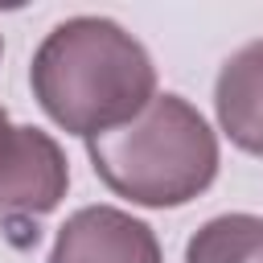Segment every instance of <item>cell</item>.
<instances>
[{
	"instance_id": "cell-8",
	"label": "cell",
	"mask_w": 263,
	"mask_h": 263,
	"mask_svg": "<svg viewBox=\"0 0 263 263\" xmlns=\"http://www.w3.org/2000/svg\"><path fill=\"white\" fill-rule=\"evenodd\" d=\"M0 53H4V41H0Z\"/></svg>"
},
{
	"instance_id": "cell-7",
	"label": "cell",
	"mask_w": 263,
	"mask_h": 263,
	"mask_svg": "<svg viewBox=\"0 0 263 263\" xmlns=\"http://www.w3.org/2000/svg\"><path fill=\"white\" fill-rule=\"evenodd\" d=\"M8 132H12V123H8V111H4V107H0V140H4V136H8Z\"/></svg>"
},
{
	"instance_id": "cell-2",
	"label": "cell",
	"mask_w": 263,
	"mask_h": 263,
	"mask_svg": "<svg viewBox=\"0 0 263 263\" xmlns=\"http://www.w3.org/2000/svg\"><path fill=\"white\" fill-rule=\"evenodd\" d=\"M86 156L115 197L148 210L185 205L218 177V140L181 95H156L123 127L90 136Z\"/></svg>"
},
{
	"instance_id": "cell-5",
	"label": "cell",
	"mask_w": 263,
	"mask_h": 263,
	"mask_svg": "<svg viewBox=\"0 0 263 263\" xmlns=\"http://www.w3.org/2000/svg\"><path fill=\"white\" fill-rule=\"evenodd\" d=\"M214 111L230 144L263 156V37L234 49L214 82Z\"/></svg>"
},
{
	"instance_id": "cell-6",
	"label": "cell",
	"mask_w": 263,
	"mask_h": 263,
	"mask_svg": "<svg viewBox=\"0 0 263 263\" xmlns=\"http://www.w3.org/2000/svg\"><path fill=\"white\" fill-rule=\"evenodd\" d=\"M185 263H263V218L255 214L210 218L189 238Z\"/></svg>"
},
{
	"instance_id": "cell-3",
	"label": "cell",
	"mask_w": 263,
	"mask_h": 263,
	"mask_svg": "<svg viewBox=\"0 0 263 263\" xmlns=\"http://www.w3.org/2000/svg\"><path fill=\"white\" fill-rule=\"evenodd\" d=\"M70 164L58 140L41 127H12L0 140V230L37 222L62 205Z\"/></svg>"
},
{
	"instance_id": "cell-4",
	"label": "cell",
	"mask_w": 263,
	"mask_h": 263,
	"mask_svg": "<svg viewBox=\"0 0 263 263\" xmlns=\"http://www.w3.org/2000/svg\"><path fill=\"white\" fill-rule=\"evenodd\" d=\"M49 263H160V242L127 210L86 205L58 230Z\"/></svg>"
},
{
	"instance_id": "cell-1",
	"label": "cell",
	"mask_w": 263,
	"mask_h": 263,
	"mask_svg": "<svg viewBox=\"0 0 263 263\" xmlns=\"http://www.w3.org/2000/svg\"><path fill=\"white\" fill-rule=\"evenodd\" d=\"M33 99L70 136L123 127L156 99L148 49L107 16H70L45 33L29 66Z\"/></svg>"
}]
</instances>
